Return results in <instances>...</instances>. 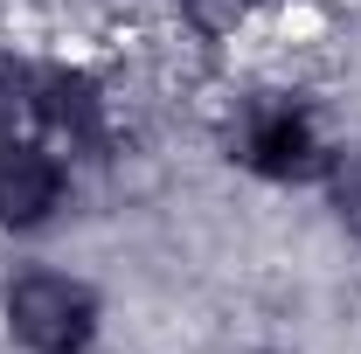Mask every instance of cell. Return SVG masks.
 <instances>
[{
  "instance_id": "obj_1",
  "label": "cell",
  "mask_w": 361,
  "mask_h": 354,
  "mask_svg": "<svg viewBox=\"0 0 361 354\" xmlns=\"http://www.w3.org/2000/svg\"><path fill=\"white\" fill-rule=\"evenodd\" d=\"M7 326L35 354H77L90 341V326H97V306L70 278H21L7 292Z\"/></svg>"
},
{
  "instance_id": "obj_2",
  "label": "cell",
  "mask_w": 361,
  "mask_h": 354,
  "mask_svg": "<svg viewBox=\"0 0 361 354\" xmlns=\"http://www.w3.org/2000/svg\"><path fill=\"white\" fill-rule=\"evenodd\" d=\"M56 195H63V167L35 139H7L0 146V222L28 229V222H42L56 209Z\"/></svg>"
},
{
  "instance_id": "obj_3",
  "label": "cell",
  "mask_w": 361,
  "mask_h": 354,
  "mask_svg": "<svg viewBox=\"0 0 361 354\" xmlns=\"http://www.w3.org/2000/svg\"><path fill=\"white\" fill-rule=\"evenodd\" d=\"M319 153L313 139V118L306 111H292V104H257L250 111V126H243V160L257 167V174H306Z\"/></svg>"
},
{
  "instance_id": "obj_4",
  "label": "cell",
  "mask_w": 361,
  "mask_h": 354,
  "mask_svg": "<svg viewBox=\"0 0 361 354\" xmlns=\"http://www.w3.org/2000/svg\"><path fill=\"white\" fill-rule=\"evenodd\" d=\"M188 14H195L202 28H236V21L250 14V0H188Z\"/></svg>"
},
{
  "instance_id": "obj_5",
  "label": "cell",
  "mask_w": 361,
  "mask_h": 354,
  "mask_svg": "<svg viewBox=\"0 0 361 354\" xmlns=\"http://www.w3.org/2000/svg\"><path fill=\"white\" fill-rule=\"evenodd\" d=\"M341 216H348V229H361V160L341 167Z\"/></svg>"
}]
</instances>
